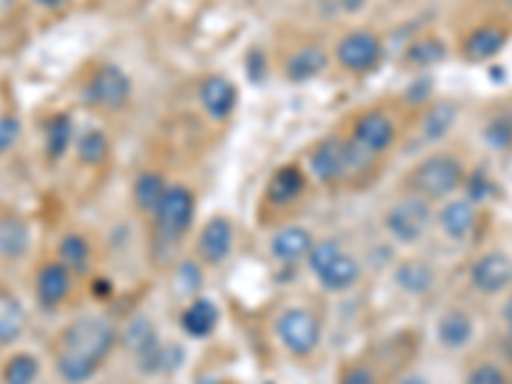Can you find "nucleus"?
Segmentation results:
<instances>
[{"label": "nucleus", "instance_id": "c756f323", "mask_svg": "<svg viewBox=\"0 0 512 384\" xmlns=\"http://www.w3.org/2000/svg\"><path fill=\"white\" fill-rule=\"evenodd\" d=\"M75 154L85 167H100L111 157V139L100 128H90L77 139Z\"/></svg>", "mask_w": 512, "mask_h": 384}, {"label": "nucleus", "instance_id": "f3484780", "mask_svg": "<svg viewBox=\"0 0 512 384\" xmlns=\"http://www.w3.org/2000/svg\"><path fill=\"white\" fill-rule=\"evenodd\" d=\"M29 326V313L21 297L8 287H0V349L18 344Z\"/></svg>", "mask_w": 512, "mask_h": 384}, {"label": "nucleus", "instance_id": "58836bf2", "mask_svg": "<svg viewBox=\"0 0 512 384\" xmlns=\"http://www.w3.org/2000/svg\"><path fill=\"white\" fill-rule=\"evenodd\" d=\"M395 384H431L428 379L423 377V374H405L402 379H397Z\"/></svg>", "mask_w": 512, "mask_h": 384}, {"label": "nucleus", "instance_id": "2f4dec72", "mask_svg": "<svg viewBox=\"0 0 512 384\" xmlns=\"http://www.w3.org/2000/svg\"><path fill=\"white\" fill-rule=\"evenodd\" d=\"M484 144L495 152H507L512 149V111L505 108V111H497L495 116L489 118L487 126L482 131Z\"/></svg>", "mask_w": 512, "mask_h": 384}, {"label": "nucleus", "instance_id": "6e6552de", "mask_svg": "<svg viewBox=\"0 0 512 384\" xmlns=\"http://www.w3.org/2000/svg\"><path fill=\"white\" fill-rule=\"evenodd\" d=\"M382 39L374 31L356 29L341 36L336 44V59L351 75H367V72L377 70V64L382 62Z\"/></svg>", "mask_w": 512, "mask_h": 384}, {"label": "nucleus", "instance_id": "f8f14e48", "mask_svg": "<svg viewBox=\"0 0 512 384\" xmlns=\"http://www.w3.org/2000/svg\"><path fill=\"white\" fill-rule=\"evenodd\" d=\"M233 241H236V226L226 216H213L198 233V244H195L198 262L221 267L231 256Z\"/></svg>", "mask_w": 512, "mask_h": 384}, {"label": "nucleus", "instance_id": "9b49d317", "mask_svg": "<svg viewBox=\"0 0 512 384\" xmlns=\"http://www.w3.org/2000/svg\"><path fill=\"white\" fill-rule=\"evenodd\" d=\"M310 172L320 185H338L349 177V152L346 139L326 136L310 154Z\"/></svg>", "mask_w": 512, "mask_h": 384}, {"label": "nucleus", "instance_id": "393cba45", "mask_svg": "<svg viewBox=\"0 0 512 384\" xmlns=\"http://www.w3.org/2000/svg\"><path fill=\"white\" fill-rule=\"evenodd\" d=\"M326 67H328L326 49L310 44V47L297 49V52H292L290 57H287L285 75L287 80L292 82H308L313 80V77H318Z\"/></svg>", "mask_w": 512, "mask_h": 384}, {"label": "nucleus", "instance_id": "a211bd4d", "mask_svg": "<svg viewBox=\"0 0 512 384\" xmlns=\"http://www.w3.org/2000/svg\"><path fill=\"white\" fill-rule=\"evenodd\" d=\"M474 318L464 308H448L436 323L438 344L448 351H459L472 344L474 338Z\"/></svg>", "mask_w": 512, "mask_h": 384}, {"label": "nucleus", "instance_id": "e433bc0d", "mask_svg": "<svg viewBox=\"0 0 512 384\" xmlns=\"http://www.w3.org/2000/svg\"><path fill=\"white\" fill-rule=\"evenodd\" d=\"M21 136V121L13 113H0V154L11 152Z\"/></svg>", "mask_w": 512, "mask_h": 384}, {"label": "nucleus", "instance_id": "5701e85b", "mask_svg": "<svg viewBox=\"0 0 512 384\" xmlns=\"http://www.w3.org/2000/svg\"><path fill=\"white\" fill-rule=\"evenodd\" d=\"M57 259L75 277H82V274H88L90 267H93V246H90V241L82 233H64L57 244Z\"/></svg>", "mask_w": 512, "mask_h": 384}, {"label": "nucleus", "instance_id": "9d476101", "mask_svg": "<svg viewBox=\"0 0 512 384\" xmlns=\"http://www.w3.org/2000/svg\"><path fill=\"white\" fill-rule=\"evenodd\" d=\"M469 280L484 297L502 295L512 287V256L505 251H487L472 264Z\"/></svg>", "mask_w": 512, "mask_h": 384}, {"label": "nucleus", "instance_id": "79ce46f5", "mask_svg": "<svg viewBox=\"0 0 512 384\" xmlns=\"http://www.w3.org/2000/svg\"><path fill=\"white\" fill-rule=\"evenodd\" d=\"M507 6H510V8H512V0H507Z\"/></svg>", "mask_w": 512, "mask_h": 384}, {"label": "nucleus", "instance_id": "bb28decb", "mask_svg": "<svg viewBox=\"0 0 512 384\" xmlns=\"http://www.w3.org/2000/svg\"><path fill=\"white\" fill-rule=\"evenodd\" d=\"M72 139H75V123L67 113H57L47 123V134H44V152H47L49 162H59L70 152Z\"/></svg>", "mask_w": 512, "mask_h": 384}, {"label": "nucleus", "instance_id": "a878e982", "mask_svg": "<svg viewBox=\"0 0 512 384\" xmlns=\"http://www.w3.org/2000/svg\"><path fill=\"white\" fill-rule=\"evenodd\" d=\"M167 180H164L162 172H154V169H144L139 177L134 180V205L139 208L141 216H154V210L162 203L164 192H167Z\"/></svg>", "mask_w": 512, "mask_h": 384}, {"label": "nucleus", "instance_id": "b1692460", "mask_svg": "<svg viewBox=\"0 0 512 384\" xmlns=\"http://www.w3.org/2000/svg\"><path fill=\"white\" fill-rule=\"evenodd\" d=\"M315 280L320 282V287H323V290H328V292H349V290H354L356 285H359V280H361V264L356 262L354 256L351 254H341L336 259V262L333 264H328L326 269H323V272L318 274V277H315Z\"/></svg>", "mask_w": 512, "mask_h": 384}, {"label": "nucleus", "instance_id": "ddd939ff", "mask_svg": "<svg viewBox=\"0 0 512 384\" xmlns=\"http://www.w3.org/2000/svg\"><path fill=\"white\" fill-rule=\"evenodd\" d=\"M507 41H510V29L505 24H482L461 41V57L472 64L489 62L507 47Z\"/></svg>", "mask_w": 512, "mask_h": 384}, {"label": "nucleus", "instance_id": "72a5a7b5", "mask_svg": "<svg viewBox=\"0 0 512 384\" xmlns=\"http://www.w3.org/2000/svg\"><path fill=\"white\" fill-rule=\"evenodd\" d=\"M341 254H344V246L338 244L336 239H320L313 244V249H310V254L305 262H308V269L313 272V277H318V274L323 272L328 264L336 262Z\"/></svg>", "mask_w": 512, "mask_h": 384}, {"label": "nucleus", "instance_id": "37998d69", "mask_svg": "<svg viewBox=\"0 0 512 384\" xmlns=\"http://www.w3.org/2000/svg\"><path fill=\"white\" fill-rule=\"evenodd\" d=\"M249 3H256V0H249Z\"/></svg>", "mask_w": 512, "mask_h": 384}, {"label": "nucleus", "instance_id": "20e7f679", "mask_svg": "<svg viewBox=\"0 0 512 384\" xmlns=\"http://www.w3.org/2000/svg\"><path fill=\"white\" fill-rule=\"evenodd\" d=\"M433 223L431 200L408 192L405 198L392 203L384 213V231L402 246H415L428 236Z\"/></svg>", "mask_w": 512, "mask_h": 384}, {"label": "nucleus", "instance_id": "cd10ccee", "mask_svg": "<svg viewBox=\"0 0 512 384\" xmlns=\"http://www.w3.org/2000/svg\"><path fill=\"white\" fill-rule=\"evenodd\" d=\"M41 374V361L36 354L18 351L11 354L0 367V384H36Z\"/></svg>", "mask_w": 512, "mask_h": 384}, {"label": "nucleus", "instance_id": "7ed1b4c3", "mask_svg": "<svg viewBox=\"0 0 512 384\" xmlns=\"http://www.w3.org/2000/svg\"><path fill=\"white\" fill-rule=\"evenodd\" d=\"M274 336L287 354L295 356V359H308L320 346L323 328H320V318L313 310L303 308V305H292V308L282 310L274 320Z\"/></svg>", "mask_w": 512, "mask_h": 384}, {"label": "nucleus", "instance_id": "a19ab883", "mask_svg": "<svg viewBox=\"0 0 512 384\" xmlns=\"http://www.w3.org/2000/svg\"><path fill=\"white\" fill-rule=\"evenodd\" d=\"M36 6H41V8H59L64 3V0H34Z\"/></svg>", "mask_w": 512, "mask_h": 384}, {"label": "nucleus", "instance_id": "423d86ee", "mask_svg": "<svg viewBox=\"0 0 512 384\" xmlns=\"http://www.w3.org/2000/svg\"><path fill=\"white\" fill-rule=\"evenodd\" d=\"M134 95V82L116 64H103L85 82L82 98L85 103L103 108V111H121Z\"/></svg>", "mask_w": 512, "mask_h": 384}, {"label": "nucleus", "instance_id": "aec40b11", "mask_svg": "<svg viewBox=\"0 0 512 384\" xmlns=\"http://www.w3.org/2000/svg\"><path fill=\"white\" fill-rule=\"evenodd\" d=\"M392 280L405 295L423 297L436 285V269L423 259H402L392 272Z\"/></svg>", "mask_w": 512, "mask_h": 384}, {"label": "nucleus", "instance_id": "c9c22d12", "mask_svg": "<svg viewBox=\"0 0 512 384\" xmlns=\"http://www.w3.org/2000/svg\"><path fill=\"white\" fill-rule=\"evenodd\" d=\"M464 384H510V379H507L505 369L497 367V364H479V367H474L472 372H469V377H466Z\"/></svg>", "mask_w": 512, "mask_h": 384}, {"label": "nucleus", "instance_id": "f704fd0d", "mask_svg": "<svg viewBox=\"0 0 512 384\" xmlns=\"http://www.w3.org/2000/svg\"><path fill=\"white\" fill-rule=\"evenodd\" d=\"M464 187H466V200H472V203H482V200L489 198V192L495 190V185L489 182L484 169H474L472 175H466Z\"/></svg>", "mask_w": 512, "mask_h": 384}, {"label": "nucleus", "instance_id": "f257e3e1", "mask_svg": "<svg viewBox=\"0 0 512 384\" xmlns=\"http://www.w3.org/2000/svg\"><path fill=\"white\" fill-rule=\"evenodd\" d=\"M118 344V331L103 315H80L59 331L54 372L64 384H88L98 377Z\"/></svg>", "mask_w": 512, "mask_h": 384}, {"label": "nucleus", "instance_id": "c85d7f7f", "mask_svg": "<svg viewBox=\"0 0 512 384\" xmlns=\"http://www.w3.org/2000/svg\"><path fill=\"white\" fill-rule=\"evenodd\" d=\"M456 105L451 100H441V103L431 105L423 116V126H420V134H423L425 141H441L443 136L454 128L456 123Z\"/></svg>", "mask_w": 512, "mask_h": 384}, {"label": "nucleus", "instance_id": "7c9ffc66", "mask_svg": "<svg viewBox=\"0 0 512 384\" xmlns=\"http://www.w3.org/2000/svg\"><path fill=\"white\" fill-rule=\"evenodd\" d=\"M448 54L446 41L438 39V36H420L405 49V62L410 67H418V70H425V67H433V64L443 62Z\"/></svg>", "mask_w": 512, "mask_h": 384}, {"label": "nucleus", "instance_id": "4be33fe9", "mask_svg": "<svg viewBox=\"0 0 512 384\" xmlns=\"http://www.w3.org/2000/svg\"><path fill=\"white\" fill-rule=\"evenodd\" d=\"M218 320H221V313H218L216 303H210L205 297H195L182 310L180 326L190 338H208L218 328Z\"/></svg>", "mask_w": 512, "mask_h": 384}, {"label": "nucleus", "instance_id": "ea45409f", "mask_svg": "<svg viewBox=\"0 0 512 384\" xmlns=\"http://www.w3.org/2000/svg\"><path fill=\"white\" fill-rule=\"evenodd\" d=\"M364 3H367V0H341V6H344L346 13L361 11V8H364Z\"/></svg>", "mask_w": 512, "mask_h": 384}, {"label": "nucleus", "instance_id": "1a4fd4ad", "mask_svg": "<svg viewBox=\"0 0 512 384\" xmlns=\"http://www.w3.org/2000/svg\"><path fill=\"white\" fill-rule=\"evenodd\" d=\"M72 290H75V274L64 267L59 259H47L39 264L34 277V292L36 303L44 310H57L70 300Z\"/></svg>", "mask_w": 512, "mask_h": 384}, {"label": "nucleus", "instance_id": "412c9836", "mask_svg": "<svg viewBox=\"0 0 512 384\" xmlns=\"http://www.w3.org/2000/svg\"><path fill=\"white\" fill-rule=\"evenodd\" d=\"M31 249V228L16 213L0 216V259L18 262L24 259Z\"/></svg>", "mask_w": 512, "mask_h": 384}, {"label": "nucleus", "instance_id": "4468645a", "mask_svg": "<svg viewBox=\"0 0 512 384\" xmlns=\"http://www.w3.org/2000/svg\"><path fill=\"white\" fill-rule=\"evenodd\" d=\"M308 190V177L297 164H285L269 177L267 190H264V200L272 208H290L297 200L303 198Z\"/></svg>", "mask_w": 512, "mask_h": 384}, {"label": "nucleus", "instance_id": "0eeeda50", "mask_svg": "<svg viewBox=\"0 0 512 384\" xmlns=\"http://www.w3.org/2000/svg\"><path fill=\"white\" fill-rule=\"evenodd\" d=\"M397 139V126L384 111H367L361 113L351 126L349 141L354 144L356 152H361L367 159L377 162Z\"/></svg>", "mask_w": 512, "mask_h": 384}, {"label": "nucleus", "instance_id": "473e14b6", "mask_svg": "<svg viewBox=\"0 0 512 384\" xmlns=\"http://www.w3.org/2000/svg\"><path fill=\"white\" fill-rule=\"evenodd\" d=\"M336 384H382V379H379V372L374 364H369L364 359H354L346 361L344 367L338 369Z\"/></svg>", "mask_w": 512, "mask_h": 384}, {"label": "nucleus", "instance_id": "dca6fc26", "mask_svg": "<svg viewBox=\"0 0 512 384\" xmlns=\"http://www.w3.org/2000/svg\"><path fill=\"white\" fill-rule=\"evenodd\" d=\"M315 239L313 233L303 226H285L274 233L269 239V254L280 264H300L308 259L310 249H313Z\"/></svg>", "mask_w": 512, "mask_h": 384}, {"label": "nucleus", "instance_id": "6ab92c4d", "mask_svg": "<svg viewBox=\"0 0 512 384\" xmlns=\"http://www.w3.org/2000/svg\"><path fill=\"white\" fill-rule=\"evenodd\" d=\"M477 218V205L472 200H448L441 208V213H438V226H441V231L451 241H464L477 228Z\"/></svg>", "mask_w": 512, "mask_h": 384}, {"label": "nucleus", "instance_id": "4c0bfd02", "mask_svg": "<svg viewBox=\"0 0 512 384\" xmlns=\"http://www.w3.org/2000/svg\"><path fill=\"white\" fill-rule=\"evenodd\" d=\"M502 320H505L507 333H510V336H512V295L507 297L505 305H502Z\"/></svg>", "mask_w": 512, "mask_h": 384}, {"label": "nucleus", "instance_id": "f03ea898", "mask_svg": "<svg viewBox=\"0 0 512 384\" xmlns=\"http://www.w3.org/2000/svg\"><path fill=\"white\" fill-rule=\"evenodd\" d=\"M466 180V167L459 157L448 152L431 154V157L420 159L410 169L405 187L413 195H420L425 200H446L451 198Z\"/></svg>", "mask_w": 512, "mask_h": 384}, {"label": "nucleus", "instance_id": "2eb2a0df", "mask_svg": "<svg viewBox=\"0 0 512 384\" xmlns=\"http://www.w3.org/2000/svg\"><path fill=\"white\" fill-rule=\"evenodd\" d=\"M198 98L200 105H203V111L208 113L213 121H226V118L236 111V103H239L236 85L221 75L205 77V80L200 82Z\"/></svg>", "mask_w": 512, "mask_h": 384}, {"label": "nucleus", "instance_id": "39448f33", "mask_svg": "<svg viewBox=\"0 0 512 384\" xmlns=\"http://www.w3.org/2000/svg\"><path fill=\"white\" fill-rule=\"evenodd\" d=\"M195 208H198V200H195V192L190 187L169 185L162 203L154 210V228L164 241L175 244V241L185 239L187 231H190L192 221H195Z\"/></svg>", "mask_w": 512, "mask_h": 384}]
</instances>
